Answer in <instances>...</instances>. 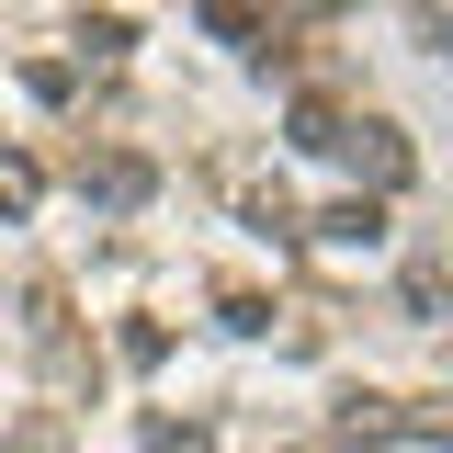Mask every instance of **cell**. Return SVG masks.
Returning a JSON list of instances; mask_svg holds the SVG:
<instances>
[{"mask_svg":"<svg viewBox=\"0 0 453 453\" xmlns=\"http://www.w3.org/2000/svg\"><path fill=\"white\" fill-rule=\"evenodd\" d=\"M80 193H91V204H113V216H125V204H148V193H159V170L136 159V148H103V159H80Z\"/></svg>","mask_w":453,"mask_h":453,"instance_id":"obj_1","label":"cell"},{"mask_svg":"<svg viewBox=\"0 0 453 453\" xmlns=\"http://www.w3.org/2000/svg\"><path fill=\"white\" fill-rule=\"evenodd\" d=\"M340 148H351V170H363V181H374V204H386V193H408V136H396V125H351V136H340Z\"/></svg>","mask_w":453,"mask_h":453,"instance_id":"obj_2","label":"cell"},{"mask_svg":"<svg viewBox=\"0 0 453 453\" xmlns=\"http://www.w3.org/2000/svg\"><path fill=\"white\" fill-rule=\"evenodd\" d=\"M329 431H340V442H396V396H374V386H351V396H340V408H329Z\"/></svg>","mask_w":453,"mask_h":453,"instance_id":"obj_3","label":"cell"},{"mask_svg":"<svg viewBox=\"0 0 453 453\" xmlns=\"http://www.w3.org/2000/svg\"><path fill=\"white\" fill-rule=\"evenodd\" d=\"M318 238H329V250H374V238H386V204H374V193H340L329 216H318Z\"/></svg>","mask_w":453,"mask_h":453,"instance_id":"obj_4","label":"cell"},{"mask_svg":"<svg viewBox=\"0 0 453 453\" xmlns=\"http://www.w3.org/2000/svg\"><path fill=\"white\" fill-rule=\"evenodd\" d=\"M408 306H419V318H453V261H442V250L408 261Z\"/></svg>","mask_w":453,"mask_h":453,"instance_id":"obj_5","label":"cell"},{"mask_svg":"<svg viewBox=\"0 0 453 453\" xmlns=\"http://www.w3.org/2000/svg\"><path fill=\"white\" fill-rule=\"evenodd\" d=\"M204 35H216V46H261V12H250V0H204Z\"/></svg>","mask_w":453,"mask_h":453,"instance_id":"obj_6","label":"cell"},{"mask_svg":"<svg viewBox=\"0 0 453 453\" xmlns=\"http://www.w3.org/2000/svg\"><path fill=\"white\" fill-rule=\"evenodd\" d=\"M216 306H226V329H238V340H261V329H273V295H250V283H226Z\"/></svg>","mask_w":453,"mask_h":453,"instance_id":"obj_7","label":"cell"},{"mask_svg":"<svg viewBox=\"0 0 453 453\" xmlns=\"http://www.w3.org/2000/svg\"><path fill=\"white\" fill-rule=\"evenodd\" d=\"M35 193H46V170H35V159H0V216H35Z\"/></svg>","mask_w":453,"mask_h":453,"instance_id":"obj_8","label":"cell"},{"mask_svg":"<svg viewBox=\"0 0 453 453\" xmlns=\"http://www.w3.org/2000/svg\"><path fill=\"white\" fill-rule=\"evenodd\" d=\"M148 453H216L204 419H148Z\"/></svg>","mask_w":453,"mask_h":453,"instance_id":"obj_9","label":"cell"},{"mask_svg":"<svg viewBox=\"0 0 453 453\" xmlns=\"http://www.w3.org/2000/svg\"><path fill=\"white\" fill-rule=\"evenodd\" d=\"M113 351H125V363L148 374V363H159V351H170V329H159V318H125V340H113Z\"/></svg>","mask_w":453,"mask_h":453,"instance_id":"obj_10","label":"cell"},{"mask_svg":"<svg viewBox=\"0 0 453 453\" xmlns=\"http://www.w3.org/2000/svg\"><path fill=\"white\" fill-rule=\"evenodd\" d=\"M80 46H91V57H125V46H136V23H125V12H91V23H80Z\"/></svg>","mask_w":453,"mask_h":453,"instance_id":"obj_11","label":"cell"},{"mask_svg":"<svg viewBox=\"0 0 453 453\" xmlns=\"http://www.w3.org/2000/svg\"><path fill=\"white\" fill-rule=\"evenodd\" d=\"M57 442H68L57 419H23V431H12V453H57Z\"/></svg>","mask_w":453,"mask_h":453,"instance_id":"obj_12","label":"cell"},{"mask_svg":"<svg viewBox=\"0 0 453 453\" xmlns=\"http://www.w3.org/2000/svg\"><path fill=\"white\" fill-rule=\"evenodd\" d=\"M419 23H453V0H419Z\"/></svg>","mask_w":453,"mask_h":453,"instance_id":"obj_13","label":"cell"},{"mask_svg":"<svg viewBox=\"0 0 453 453\" xmlns=\"http://www.w3.org/2000/svg\"><path fill=\"white\" fill-rule=\"evenodd\" d=\"M306 12H351V0H306Z\"/></svg>","mask_w":453,"mask_h":453,"instance_id":"obj_14","label":"cell"}]
</instances>
